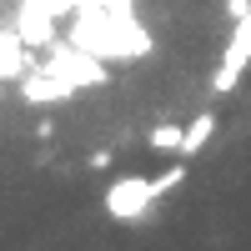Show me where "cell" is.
<instances>
[{
    "instance_id": "6da1fadb",
    "label": "cell",
    "mask_w": 251,
    "mask_h": 251,
    "mask_svg": "<svg viewBox=\"0 0 251 251\" xmlns=\"http://www.w3.org/2000/svg\"><path fill=\"white\" fill-rule=\"evenodd\" d=\"M151 201H156L151 176H121V181H111V186H106V211H111L116 221H126V226L146 221Z\"/></svg>"
},
{
    "instance_id": "7a4b0ae2",
    "label": "cell",
    "mask_w": 251,
    "mask_h": 251,
    "mask_svg": "<svg viewBox=\"0 0 251 251\" xmlns=\"http://www.w3.org/2000/svg\"><path fill=\"white\" fill-rule=\"evenodd\" d=\"M246 66H251V10L236 15V30H231V40H226V55H221V66H216V75H211V91L226 96V91L241 80Z\"/></svg>"
},
{
    "instance_id": "30bf717a",
    "label": "cell",
    "mask_w": 251,
    "mask_h": 251,
    "mask_svg": "<svg viewBox=\"0 0 251 251\" xmlns=\"http://www.w3.org/2000/svg\"><path fill=\"white\" fill-rule=\"evenodd\" d=\"M226 10H231V15H246V10H251V0H226Z\"/></svg>"
},
{
    "instance_id": "ba28073f",
    "label": "cell",
    "mask_w": 251,
    "mask_h": 251,
    "mask_svg": "<svg viewBox=\"0 0 251 251\" xmlns=\"http://www.w3.org/2000/svg\"><path fill=\"white\" fill-rule=\"evenodd\" d=\"M25 60H20V46L15 40H0V75H20Z\"/></svg>"
},
{
    "instance_id": "9c48e42d",
    "label": "cell",
    "mask_w": 251,
    "mask_h": 251,
    "mask_svg": "<svg viewBox=\"0 0 251 251\" xmlns=\"http://www.w3.org/2000/svg\"><path fill=\"white\" fill-rule=\"evenodd\" d=\"M181 181H186V166H171V171H161V176H151V191H156V196H166V191H176Z\"/></svg>"
},
{
    "instance_id": "52a82bcc",
    "label": "cell",
    "mask_w": 251,
    "mask_h": 251,
    "mask_svg": "<svg viewBox=\"0 0 251 251\" xmlns=\"http://www.w3.org/2000/svg\"><path fill=\"white\" fill-rule=\"evenodd\" d=\"M181 136H186V126H156L151 131V151H181Z\"/></svg>"
},
{
    "instance_id": "8992f818",
    "label": "cell",
    "mask_w": 251,
    "mask_h": 251,
    "mask_svg": "<svg viewBox=\"0 0 251 251\" xmlns=\"http://www.w3.org/2000/svg\"><path fill=\"white\" fill-rule=\"evenodd\" d=\"M211 131H216V116L211 111H201L191 126H186V136H181V156H196L206 141H211Z\"/></svg>"
},
{
    "instance_id": "3957f363",
    "label": "cell",
    "mask_w": 251,
    "mask_h": 251,
    "mask_svg": "<svg viewBox=\"0 0 251 251\" xmlns=\"http://www.w3.org/2000/svg\"><path fill=\"white\" fill-rule=\"evenodd\" d=\"M46 71H50V75H60V80H71V86H100V80H106V66H100V55L80 50V46H71V50H66V46L50 50Z\"/></svg>"
},
{
    "instance_id": "277c9868",
    "label": "cell",
    "mask_w": 251,
    "mask_h": 251,
    "mask_svg": "<svg viewBox=\"0 0 251 251\" xmlns=\"http://www.w3.org/2000/svg\"><path fill=\"white\" fill-rule=\"evenodd\" d=\"M71 91H75L71 80L50 75L46 66H40V75H25V100H30V106H46V100H66Z\"/></svg>"
},
{
    "instance_id": "5b68a950",
    "label": "cell",
    "mask_w": 251,
    "mask_h": 251,
    "mask_svg": "<svg viewBox=\"0 0 251 251\" xmlns=\"http://www.w3.org/2000/svg\"><path fill=\"white\" fill-rule=\"evenodd\" d=\"M20 40H25V46H50V40H55L50 10H40V5H20Z\"/></svg>"
}]
</instances>
